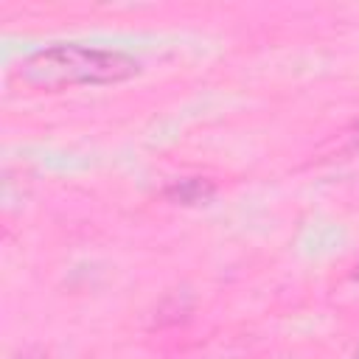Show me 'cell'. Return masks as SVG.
Masks as SVG:
<instances>
[{"instance_id": "cell-4", "label": "cell", "mask_w": 359, "mask_h": 359, "mask_svg": "<svg viewBox=\"0 0 359 359\" xmlns=\"http://www.w3.org/2000/svg\"><path fill=\"white\" fill-rule=\"evenodd\" d=\"M351 278H353V280H359V264L353 266V272H351Z\"/></svg>"}, {"instance_id": "cell-1", "label": "cell", "mask_w": 359, "mask_h": 359, "mask_svg": "<svg viewBox=\"0 0 359 359\" xmlns=\"http://www.w3.org/2000/svg\"><path fill=\"white\" fill-rule=\"evenodd\" d=\"M143 65L137 56L121 48H95L81 42H56L22 56L11 67V81L42 90L59 93L70 87H107L123 84L140 76Z\"/></svg>"}, {"instance_id": "cell-2", "label": "cell", "mask_w": 359, "mask_h": 359, "mask_svg": "<svg viewBox=\"0 0 359 359\" xmlns=\"http://www.w3.org/2000/svg\"><path fill=\"white\" fill-rule=\"evenodd\" d=\"M163 196L174 205H182V208L205 205L216 196V182L208 177H182V180H174L171 185H165Z\"/></svg>"}, {"instance_id": "cell-5", "label": "cell", "mask_w": 359, "mask_h": 359, "mask_svg": "<svg viewBox=\"0 0 359 359\" xmlns=\"http://www.w3.org/2000/svg\"><path fill=\"white\" fill-rule=\"evenodd\" d=\"M353 137L359 140V121H356V126H353Z\"/></svg>"}, {"instance_id": "cell-6", "label": "cell", "mask_w": 359, "mask_h": 359, "mask_svg": "<svg viewBox=\"0 0 359 359\" xmlns=\"http://www.w3.org/2000/svg\"><path fill=\"white\" fill-rule=\"evenodd\" d=\"M351 359H359V345H356V351H353V356Z\"/></svg>"}, {"instance_id": "cell-3", "label": "cell", "mask_w": 359, "mask_h": 359, "mask_svg": "<svg viewBox=\"0 0 359 359\" xmlns=\"http://www.w3.org/2000/svg\"><path fill=\"white\" fill-rule=\"evenodd\" d=\"M11 359H45L39 351H34V348H25V351H20V353H14Z\"/></svg>"}]
</instances>
